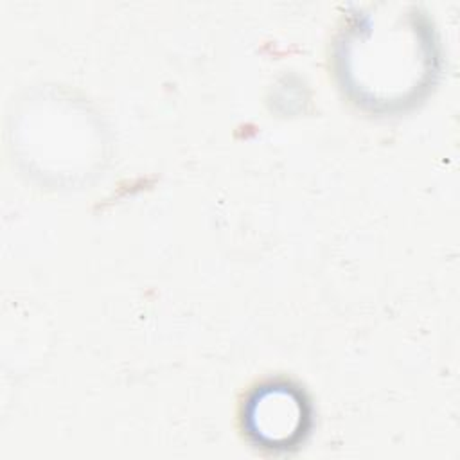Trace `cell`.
Returning <instances> with one entry per match:
<instances>
[{"instance_id":"6da1fadb","label":"cell","mask_w":460,"mask_h":460,"mask_svg":"<svg viewBox=\"0 0 460 460\" xmlns=\"http://www.w3.org/2000/svg\"><path fill=\"white\" fill-rule=\"evenodd\" d=\"M429 34L410 16H363L340 43V77L349 93L372 110L404 108L435 74Z\"/></svg>"},{"instance_id":"7a4b0ae2","label":"cell","mask_w":460,"mask_h":460,"mask_svg":"<svg viewBox=\"0 0 460 460\" xmlns=\"http://www.w3.org/2000/svg\"><path fill=\"white\" fill-rule=\"evenodd\" d=\"M311 410L304 394L289 383H266L248 397L243 426L266 449H291L307 435Z\"/></svg>"}]
</instances>
